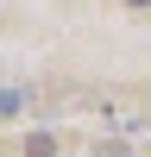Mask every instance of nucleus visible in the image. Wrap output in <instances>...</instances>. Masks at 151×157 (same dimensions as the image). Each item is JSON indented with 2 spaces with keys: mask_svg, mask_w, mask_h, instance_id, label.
Segmentation results:
<instances>
[{
  "mask_svg": "<svg viewBox=\"0 0 151 157\" xmlns=\"http://www.w3.org/2000/svg\"><path fill=\"white\" fill-rule=\"evenodd\" d=\"M19 113H25V94L19 88H0V120H19Z\"/></svg>",
  "mask_w": 151,
  "mask_h": 157,
  "instance_id": "nucleus-1",
  "label": "nucleus"
},
{
  "mask_svg": "<svg viewBox=\"0 0 151 157\" xmlns=\"http://www.w3.org/2000/svg\"><path fill=\"white\" fill-rule=\"evenodd\" d=\"M126 6H151V0H126Z\"/></svg>",
  "mask_w": 151,
  "mask_h": 157,
  "instance_id": "nucleus-3",
  "label": "nucleus"
},
{
  "mask_svg": "<svg viewBox=\"0 0 151 157\" xmlns=\"http://www.w3.org/2000/svg\"><path fill=\"white\" fill-rule=\"evenodd\" d=\"M50 151H57V138H44V132H32V138H25V157H50Z\"/></svg>",
  "mask_w": 151,
  "mask_h": 157,
  "instance_id": "nucleus-2",
  "label": "nucleus"
}]
</instances>
